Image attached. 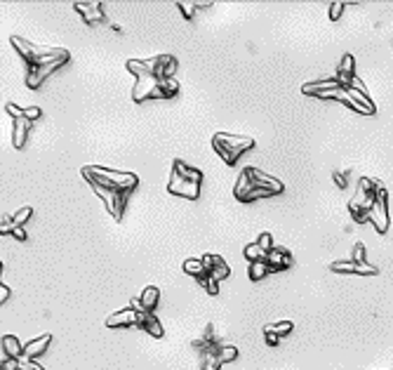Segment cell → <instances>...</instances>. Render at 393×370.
<instances>
[{"label":"cell","mask_w":393,"mask_h":370,"mask_svg":"<svg viewBox=\"0 0 393 370\" xmlns=\"http://www.w3.org/2000/svg\"><path fill=\"white\" fill-rule=\"evenodd\" d=\"M200 186H203V172L186 165L182 158H174L172 177L167 182V191L174 193V196H182V198L196 200L200 196Z\"/></svg>","instance_id":"obj_1"},{"label":"cell","mask_w":393,"mask_h":370,"mask_svg":"<svg viewBox=\"0 0 393 370\" xmlns=\"http://www.w3.org/2000/svg\"><path fill=\"white\" fill-rule=\"evenodd\" d=\"M80 175L90 184H99V186H106V189H120V191H135L137 184H139V177L135 172L106 170V168H99V165L82 168Z\"/></svg>","instance_id":"obj_2"},{"label":"cell","mask_w":393,"mask_h":370,"mask_svg":"<svg viewBox=\"0 0 393 370\" xmlns=\"http://www.w3.org/2000/svg\"><path fill=\"white\" fill-rule=\"evenodd\" d=\"M212 146L219 153V158L226 165H236L238 158L243 156L245 151L254 149V139L245 137V135H229V132H217L212 137Z\"/></svg>","instance_id":"obj_3"},{"label":"cell","mask_w":393,"mask_h":370,"mask_svg":"<svg viewBox=\"0 0 393 370\" xmlns=\"http://www.w3.org/2000/svg\"><path fill=\"white\" fill-rule=\"evenodd\" d=\"M127 71L135 78L153 75L158 80H163V78H172V73L177 71V59L172 55H158L151 57V59H129Z\"/></svg>","instance_id":"obj_4"},{"label":"cell","mask_w":393,"mask_h":370,"mask_svg":"<svg viewBox=\"0 0 393 370\" xmlns=\"http://www.w3.org/2000/svg\"><path fill=\"white\" fill-rule=\"evenodd\" d=\"M370 222L377 229V233H386L388 224H391V215H388V196L386 189L381 186L379 193H377V200H374L372 210H370Z\"/></svg>","instance_id":"obj_5"},{"label":"cell","mask_w":393,"mask_h":370,"mask_svg":"<svg viewBox=\"0 0 393 370\" xmlns=\"http://www.w3.org/2000/svg\"><path fill=\"white\" fill-rule=\"evenodd\" d=\"M68 59L71 57H64V59H57V62L52 64H45V66H28V73H26V85L31 90H38L42 85V83L48 80V75H52L57 69H61V66H66Z\"/></svg>","instance_id":"obj_6"},{"label":"cell","mask_w":393,"mask_h":370,"mask_svg":"<svg viewBox=\"0 0 393 370\" xmlns=\"http://www.w3.org/2000/svg\"><path fill=\"white\" fill-rule=\"evenodd\" d=\"M243 172L247 175V179H250L257 189H266V191H273V193L283 191V184H280L278 179H273V177H269V175H264V172H259L257 168H245Z\"/></svg>","instance_id":"obj_7"},{"label":"cell","mask_w":393,"mask_h":370,"mask_svg":"<svg viewBox=\"0 0 393 370\" xmlns=\"http://www.w3.org/2000/svg\"><path fill=\"white\" fill-rule=\"evenodd\" d=\"M158 83H160V80L153 78V75H142V78H137L135 90H132V99H135V102H144V99L156 97Z\"/></svg>","instance_id":"obj_8"},{"label":"cell","mask_w":393,"mask_h":370,"mask_svg":"<svg viewBox=\"0 0 393 370\" xmlns=\"http://www.w3.org/2000/svg\"><path fill=\"white\" fill-rule=\"evenodd\" d=\"M203 264H205V269H207V276H212V278H217L219 283L224 281V278H229V274H231V269H229V264H226L219 255H205L203 257Z\"/></svg>","instance_id":"obj_9"},{"label":"cell","mask_w":393,"mask_h":370,"mask_svg":"<svg viewBox=\"0 0 393 370\" xmlns=\"http://www.w3.org/2000/svg\"><path fill=\"white\" fill-rule=\"evenodd\" d=\"M139 321V311H135L132 307L120 309L106 318V328H127V325H137Z\"/></svg>","instance_id":"obj_10"},{"label":"cell","mask_w":393,"mask_h":370,"mask_svg":"<svg viewBox=\"0 0 393 370\" xmlns=\"http://www.w3.org/2000/svg\"><path fill=\"white\" fill-rule=\"evenodd\" d=\"M332 271L337 274H360V276H374L377 274V267L374 264H356L353 260L348 262H332Z\"/></svg>","instance_id":"obj_11"},{"label":"cell","mask_w":393,"mask_h":370,"mask_svg":"<svg viewBox=\"0 0 393 370\" xmlns=\"http://www.w3.org/2000/svg\"><path fill=\"white\" fill-rule=\"evenodd\" d=\"M75 12L82 14L85 24H102L106 17H104V10H102V3H73Z\"/></svg>","instance_id":"obj_12"},{"label":"cell","mask_w":393,"mask_h":370,"mask_svg":"<svg viewBox=\"0 0 393 370\" xmlns=\"http://www.w3.org/2000/svg\"><path fill=\"white\" fill-rule=\"evenodd\" d=\"M266 262H269V269H271V274L276 271H283L292 264V255L285 250V248H273L271 253L266 255Z\"/></svg>","instance_id":"obj_13"},{"label":"cell","mask_w":393,"mask_h":370,"mask_svg":"<svg viewBox=\"0 0 393 370\" xmlns=\"http://www.w3.org/2000/svg\"><path fill=\"white\" fill-rule=\"evenodd\" d=\"M50 342H52V335H42V337H38V340H31L28 344H24V358L35 361L38 356H42V354L48 351Z\"/></svg>","instance_id":"obj_14"},{"label":"cell","mask_w":393,"mask_h":370,"mask_svg":"<svg viewBox=\"0 0 393 370\" xmlns=\"http://www.w3.org/2000/svg\"><path fill=\"white\" fill-rule=\"evenodd\" d=\"M31 128H33V123L26 120V118H17L12 123V146L14 149H21V146L26 144V137H28V132H31Z\"/></svg>","instance_id":"obj_15"},{"label":"cell","mask_w":393,"mask_h":370,"mask_svg":"<svg viewBox=\"0 0 393 370\" xmlns=\"http://www.w3.org/2000/svg\"><path fill=\"white\" fill-rule=\"evenodd\" d=\"M10 43H12V48L19 52V57L26 62V66L35 59V55H38V45H33V43L24 40V38H19V35H12L10 38Z\"/></svg>","instance_id":"obj_16"},{"label":"cell","mask_w":393,"mask_h":370,"mask_svg":"<svg viewBox=\"0 0 393 370\" xmlns=\"http://www.w3.org/2000/svg\"><path fill=\"white\" fill-rule=\"evenodd\" d=\"M137 325H139L142 330H146L151 337H163L165 335L160 321H158L153 314H149V311H139V321H137Z\"/></svg>","instance_id":"obj_17"},{"label":"cell","mask_w":393,"mask_h":370,"mask_svg":"<svg viewBox=\"0 0 393 370\" xmlns=\"http://www.w3.org/2000/svg\"><path fill=\"white\" fill-rule=\"evenodd\" d=\"M0 344H3V354H5V358H21L24 356V344L19 342V337L17 335H5L3 340H0Z\"/></svg>","instance_id":"obj_18"},{"label":"cell","mask_w":393,"mask_h":370,"mask_svg":"<svg viewBox=\"0 0 393 370\" xmlns=\"http://www.w3.org/2000/svg\"><path fill=\"white\" fill-rule=\"evenodd\" d=\"M332 88H341L337 83V78H323V80H316V83H306L301 92L304 95H318V92H325V90H332Z\"/></svg>","instance_id":"obj_19"},{"label":"cell","mask_w":393,"mask_h":370,"mask_svg":"<svg viewBox=\"0 0 393 370\" xmlns=\"http://www.w3.org/2000/svg\"><path fill=\"white\" fill-rule=\"evenodd\" d=\"M139 300H142L144 311L153 314V309L158 307V300H160V290H158L156 285H146V288H144V293L139 295Z\"/></svg>","instance_id":"obj_20"},{"label":"cell","mask_w":393,"mask_h":370,"mask_svg":"<svg viewBox=\"0 0 393 370\" xmlns=\"http://www.w3.org/2000/svg\"><path fill=\"white\" fill-rule=\"evenodd\" d=\"M179 92V83L174 78H163V80L158 83V92L156 97L158 99H169V97H174Z\"/></svg>","instance_id":"obj_21"},{"label":"cell","mask_w":393,"mask_h":370,"mask_svg":"<svg viewBox=\"0 0 393 370\" xmlns=\"http://www.w3.org/2000/svg\"><path fill=\"white\" fill-rule=\"evenodd\" d=\"M243 253H245V260L250 262V264H252V262H266V255H269L264 248L259 245V243H250Z\"/></svg>","instance_id":"obj_22"},{"label":"cell","mask_w":393,"mask_h":370,"mask_svg":"<svg viewBox=\"0 0 393 370\" xmlns=\"http://www.w3.org/2000/svg\"><path fill=\"white\" fill-rule=\"evenodd\" d=\"M184 271L191 274L196 281H198V278H203V276H207V269H205L203 260H186V262H184Z\"/></svg>","instance_id":"obj_23"},{"label":"cell","mask_w":393,"mask_h":370,"mask_svg":"<svg viewBox=\"0 0 393 370\" xmlns=\"http://www.w3.org/2000/svg\"><path fill=\"white\" fill-rule=\"evenodd\" d=\"M252 189H254V184H252L250 179H247V175H240V179H238V184H236V189H233V196H236L238 200H240V203H243V198L245 196H247V193L252 191Z\"/></svg>","instance_id":"obj_24"},{"label":"cell","mask_w":393,"mask_h":370,"mask_svg":"<svg viewBox=\"0 0 393 370\" xmlns=\"http://www.w3.org/2000/svg\"><path fill=\"white\" fill-rule=\"evenodd\" d=\"M348 210H351L353 222H358V224H365V222H370V213H367L365 208L360 205V203H358L356 198H353L351 203H348Z\"/></svg>","instance_id":"obj_25"},{"label":"cell","mask_w":393,"mask_h":370,"mask_svg":"<svg viewBox=\"0 0 393 370\" xmlns=\"http://www.w3.org/2000/svg\"><path fill=\"white\" fill-rule=\"evenodd\" d=\"M200 370H222L219 351H205V354H203V365H200Z\"/></svg>","instance_id":"obj_26"},{"label":"cell","mask_w":393,"mask_h":370,"mask_svg":"<svg viewBox=\"0 0 393 370\" xmlns=\"http://www.w3.org/2000/svg\"><path fill=\"white\" fill-rule=\"evenodd\" d=\"M266 274H271L269 262H252V264H250V278H252V281H261Z\"/></svg>","instance_id":"obj_27"},{"label":"cell","mask_w":393,"mask_h":370,"mask_svg":"<svg viewBox=\"0 0 393 370\" xmlns=\"http://www.w3.org/2000/svg\"><path fill=\"white\" fill-rule=\"evenodd\" d=\"M269 330H273L278 337H285V335H290L292 330H294V323L292 321H280V323H271V325H266Z\"/></svg>","instance_id":"obj_28"},{"label":"cell","mask_w":393,"mask_h":370,"mask_svg":"<svg viewBox=\"0 0 393 370\" xmlns=\"http://www.w3.org/2000/svg\"><path fill=\"white\" fill-rule=\"evenodd\" d=\"M238 358V349L233 344H222V349H219V361L222 363H231V361H236Z\"/></svg>","instance_id":"obj_29"},{"label":"cell","mask_w":393,"mask_h":370,"mask_svg":"<svg viewBox=\"0 0 393 370\" xmlns=\"http://www.w3.org/2000/svg\"><path fill=\"white\" fill-rule=\"evenodd\" d=\"M31 215H33L31 208H21V210H17V213L12 215V224L14 226H24L28 220H31Z\"/></svg>","instance_id":"obj_30"},{"label":"cell","mask_w":393,"mask_h":370,"mask_svg":"<svg viewBox=\"0 0 393 370\" xmlns=\"http://www.w3.org/2000/svg\"><path fill=\"white\" fill-rule=\"evenodd\" d=\"M198 283H200V285H203L210 295H217V293H219V281H217V278H212V276H203V278H198Z\"/></svg>","instance_id":"obj_31"},{"label":"cell","mask_w":393,"mask_h":370,"mask_svg":"<svg viewBox=\"0 0 393 370\" xmlns=\"http://www.w3.org/2000/svg\"><path fill=\"white\" fill-rule=\"evenodd\" d=\"M353 262H356V264H365V245H363V243H356V245H353Z\"/></svg>","instance_id":"obj_32"},{"label":"cell","mask_w":393,"mask_h":370,"mask_svg":"<svg viewBox=\"0 0 393 370\" xmlns=\"http://www.w3.org/2000/svg\"><path fill=\"white\" fill-rule=\"evenodd\" d=\"M179 5V10H182V14L186 17V19H193V12H196V3H177Z\"/></svg>","instance_id":"obj_33"},{"label":"cell","mask_w":393,"mask_h":370,"mask_svg":"<svg viewBox=\"0 0 393 370\" xmlns=\"http://www.w3.org/2000/svg\"><path fill=\"white\" fill-rule=\"evenodd\" d=\"M257 243H259V245H261V248H264L266 253H271L273 248H276V245H273V238H271V233H261V236H259V240H257Z\"/></svg>","instance_id":"obj_34"},{"label":"cell","mask_w":393,"mask_h":370,"mask_svg":"<svg viewBox=\"0 0 393 370\" xmlns=\"http://www.w3.org/2000/svg\"><path fill=\"white\" fill-rule=\"evenodd\" d=\"M5 111L14 118V120H17V118H24V109H19V106H17V104H12V102L5 104Z\"/></svg>","instance_id":"obj_35"},{"label":"cell","mask_w":393,"mask_h":370,"mask_svg":"<svg viewBox=\"0 0 393 370\" xmlns=\"http://www.w3.org/2000/svg\"><path fill=\"white\" fill-rule=\"evenodd\" d=\"M40 113H42V111L38 109V106H28V109H24V118H26V120H31V123H33V120H38V118H40Z\"/></svg>","instance_id":"obj_36"},{"label":"cell","mask_w":393,"mask_h":370,"mask_svg":"<svg viewBox=\"0 0 393 370\" xmlns=\"http://www.w3.org/2000/svg\"><path fill=\"white\" fill-rule=\"evenodd\" d=\"M344 5L346 3H332V7H330V19L337 21L339 17H341V12H344Z\"/></svg>","instance_id":"obj_37"},{"label":"cell","mask_w":393,"mask_h":370,"mask_svg":"<svg viewBox=\"0 0 393 370\" xmlns=\"http://www.w3.org/2000/svg\"><path fill=\"white\" fill-rule=\"evenodd\" d=\"M19 368V358H3L0 361V370H17Z\"/></svg>","instance_id":"obj_38"},{"label":"cell","mask_w":393,"mask_h":370,"mask_svg":"<svg viewBox=\"0 0 393 370\" xmlns=\"http://www.w3.org/2000/svg\"><path fill=\"white\" fill-rule=\"evenodd\" d=\"M264 337H266V344L269 347H278V342H280V337L273 333V330H269V328H264Z\"/></svg>","instance_id":"obj_39"},{"label":"cell","mask_w":393,"mask_h":370,"mask_svg":"<svg viewBox=\"0 0 393 370\" xmlns=\"http://www.w3.org/2000/svg\"><path fill=\"white\" fill-rule=\"evenodd\" d=\"M14 224H12V217H5V220L0 222V236H7V233H12Z\"/></svg>","instance_id":"obj_40"},{"label":"cell","mask_w":393,"mask_h":370,"mask_svg":"<svg viewBox=\"0 0 393 370\" xmlns=\"http://www.w3.org/2000/svg\"><path fill=\"white\" fill-rule=\"evenodd\" d=\"M19 368L21 370H42L40 365L35 363V361H28V358H24V356L19 358Z\"/></svg>","instance_id":"obj_41"},{"label":"cell","mask_w":393,"mask_h":370,"mask_svg":"<svg viewBox=\"0 0 393 370\" xmlns=\"http://www.w3.org/2000/svg\"><path fill=\"white\" fill-rule=\"evenodd\" d=\"M334 182H337V186H339V189H346V186H348L346 172H334Z\"/></svg>","instance_id":"obj_42"},{"label":"cell","mask_w":393,"mask_h":370,"mask_svg":"<svg viewBox=\"0 0 393 370\" xmlns=\"http://www.w3.org/2000/svg\"><path fill=\"white\" fill-rule=\"evenodd\" d=\"M12 236L17 240H26V231H24V226H14V229H12Z\"/></svg>","instance_id":"obj_43"},{"label":"cell","mask_w":393,"mask_h":370,"mask_svg":"<svg viewBox=\"0 0 393 370\" xmlns=\"http://www.w3.org/2000/svg\"><path fill=\"white\" fill-rule=\"evenodd\" d=\"M7 297H10V288H7V285H3V283H0V307H3V302H5Z\"/></svg>","instance_id":"obj_44"},{"label":"cell","mask_w":393,"mask_h":370,"mask_svg":"<svg viewBox=\"0 0 393 370\" xmlns=\"http://www.w3.org/2000/svg\"><path fill=\"white\" fill-rule=\"evenodd\" d=\"M129 307L135 309V311H144V307H142V300H139V297H135V300L129 302Z\"/></svg>","instance_id":"obj_45"},{"label":"cell","mask_w":393,"mask_h":370,"mask_svg":"<svg viewBox=\"0 0 393 370\" xmlns=\"http://www.w3.org/2000/svg\"><path fill=\"white\" fill-rule=\"evenodd\" d=\"M0 274H3V262H0Z\"/></svg>","instance_id":"obj_46"}]
</instances>
